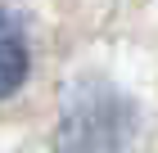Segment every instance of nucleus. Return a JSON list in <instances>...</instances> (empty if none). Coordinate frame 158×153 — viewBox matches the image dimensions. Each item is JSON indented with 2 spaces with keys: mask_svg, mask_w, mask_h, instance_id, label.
Instances as JSON below:
<instances>
[{
  "mask_svg": "<svg viewBox=\"0 0 158 153\" xmlns=\"http://www.w3.org/2000/svg\"><path fill=\"white\" fill-rule=\"evenodd\" d=\"M127 140V104L113 95H86L68 113L73 153H118Z\"/></svg>",
  "mask_w": 158,
  "mask_h": 153,
  "instance_id": "f257e3e1",
  "label": "nucleus"
},
{
  "mask_svg": "<svg viewBox=\"0 0 158 153\" xmlns=\"http://www.w3.org/2000/svg\"><path fill=\"white\" fill-rule=\"evenodd\" d=\"M27 77V41H23V27L14 23V14L0 9V99L14 95Z\"/></svg>",
  "mask_w": 158,
  "mask_h": 153,
  "instance_id": "f03ea898",
  "label": "nucleus"
}]
</instances>
